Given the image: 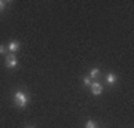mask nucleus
<instances>
[{
    "mask_svg": "<svg viewBox=\"0 0 134 128\" xmlns=\"http://www.w3.org/2000/svg\"><path fill=\"white\" fill-rule=\"evenodd\" d=\"M83 84H85V85H88V86H91V84H92V79H90V77L86 76V77H83Z\"/></svg>",
    "mask_w": 134,
    "mask_h": 128,
    "instance_id": "nucleus-7",
    "label": "nucleus"
},
{
    "mask_svg": "<svg viewBox=\"0 0 134 128\" xmlns=\"http://www.w3.org/2000/svg\"><path fill=\"white\" fill-rule=\"evenodd\" d=\"M86 128H96V122L94 121H88L86 122Z\"/></svg>",
    "mask_w": 134,
    "mask_h": 128,
    "instance_id": "nucleus-8",
    "label": "nucleus"
},
{
    "mask_svg": "<svg viewBox=\"0 0 134 128\" xmlns=\"http://www.w3.org/2000/svg\"><path fill=\"white\" fill-rule=\"evenodd\" d=\"M16 64H18L16 57H15L14 54H8V55H6V58H5V66L9 67V69H14Z\"/></svg>",
    "mask_w": 134,
    "mask_h": 128,
    "instance_id": "nucleus-2",
    "label": "nucleus"
},
{
    "mask_svg": "<svg viewBox=\"0 0 134 128\" xmlns=\"http://www.w3.org/2000/svg\"><path fill=\"white\" fill-rule=\"evenodd\" d=\"M5 6H6V2L0 0V12H3V10H5Z\"/></svg>",
    "mask_w": 134,
    "mask_h": 128,
    "instance_id": "nucleus-9",
    "label": "nucleus"
},
{
    "mask_svg": "<svg viewBox=\"0 0 134 128\" xmlns=\"http://www.w3.org/2000/svg\"><path fill=\"white\" fill-rule=\"evenodd\" d=\"M6 51H8V48L5 45H0V54H6Z\"/></svg>",
    "mask_w": 134,
    "mask_h": 128,
    "instance_id": "nucleus-10",
    "label": "nucleus"
},
{
    "mask_svg": "<svg viewBox=\"0 0 134 128\" xmlns=\"http://www.w3.org/2000/svg\"><path fill=\"white\" fill-rule=\"evenodd\" d=\"M106 82L109 84V85H113L116 82V75H113V73H109L107 75V77H106Z\"/></svg>",
    "mask_w": 134,
    "mask_h": 128,
    "instance_id": "nucleus-5",
    "label": "nucleus"
},
{
    "mask_svg": "<svg viewBox=\"0 0 134 128\" xmlns=\"http://www.w3.org/2000/svg\"><path fill=\"white\" fill-rule=\"evenodd\" d=\"M25 128H36V127H33V125H29V127H25Z\"/></svg>",
    "mask_w": 134,
    "mask_h": 128,
    "instance_id": "nucleus-11",
    "label": "nucleus"
},
{
    "mask_svg": "<svg viewBox=\"0 0 134 128\" xmlns=\"http://www.w3.org/2000/svg\"><path fill=\"white\" fill-rule=\"evenodd\" d=\"M6 48L10 51V54H14L15 51H18V49H19V42H16V40H12V42L8 43V46H6Z\"/></svg>",
    "mask_w": 134,
    "mask_h": 128,
    "instance_id": "nucleus-4",
    "label": "nucleus"
},
{
    "mask_svg": "<svg viewBox=\"0 0 134 128\" xmlns=\"http://www.w3.org/2000/svg\"><path fill=\"white\" fill-rule=\"evenodd\" d=\"M29 94L25 92V91L23 90H16L15 91V94H14V101H15V106L16 107H19V109H24L25 106L29 104Z\"/></svg>",
    "mask_w": 134,
    "mask_h": 128,
    "instance_id": "nucleus-1",
    "label": "nucleus"
},
{
    "mask_svg": "<svg viewBox=\"0 0 134 128\" xmlns=\"http://www.w3.org/2000/svg\"><path fill=\"white\" fill-rule=\"evenodd\" d=\"M100 75V69H91V71H90V76H88V77H90V79H96L97 76Z\"/></svg>",
    "mask_w": 134,
    "mask_h": 128,
    "instance_id": "nucleus-6",
    "label": "nucleus"
},
{
    "mask_svg": "<svg viewBox=\"0 0 134 128\" xmlns=\"http://www.w3.org/2000/svg\"><path fill=\"white\" fill-rule=\"evenodd\" d=\"M91 92L94 95H100L103 92V86L98 84V82H92L91 84Z\"/></svg>",
    "mask_w": 134,
    "mask_h": 128,
    "instance_id": "nucleus-3",
    "label": "nucleus"
}]
</instances>
